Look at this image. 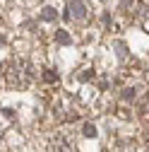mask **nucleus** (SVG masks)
Instances as JSON below:
<instances>
[{
  "label": "nucleus",
  "instance_id": "f257e3e1",
  "mask_svg": "<svg viewBox=\"0 0 149 152\" xmlns=\"http://www.w3.org/2000/svg\"><path fill=\"white\" fill-rule=\"evenodd\" d=\"M3 72H5V80H7L12 87H20V89L29 87L31 80H34V65H31L29 61H24V58L10 61Z\"/></svg>",
  "mask_w": 149,
  "mask_h": 152
},
{
  "label": "nucleus",
  "instance_id": "f03ea898",
  "mask_svg": "<svg viewBox=\"0 0 149 152\" xmlns=\"http://www.w3.org/2000/svg\"><path fill=\"white\" fill-rule=\"evenodd\" d=\"M84 5L82 3H72L70 5V17H77V20H84Z\"/></svg>",
  "mask_w": 149,
  "mask_h": 152
},
{
  "label": "nucleus",
  "instance_id": "7ed1b4c3",
  "mask_svg": "<svg viewBox=\"0 0 149 152\" xmlns=\"http://www.w3.org/2000/svg\"><path fill=\"white\" fill-rule=\"evenodd\" d=\"M0 138H3V128H0Z\"/></svg>",
  "mask_w": 149,
  "mask_h": 152
}]
</instances>
